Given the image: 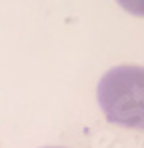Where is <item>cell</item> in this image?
Listing matches in <instances>:
<instances>
[{
	"mask_svg": "<svg viewBox=\"0 0 144 148\" xmlns=\"http://www.w3.org/2000/svg\"><path fill=\"white\" fill-rule=\"evenodd\" d=\"M118 4L131 15L144 17V0H118Z\"/></svg>",
	"mask_w": 144,
	"mask_h": 148,
	"instance_id": "obj_2",
	"label": "cell"
},
{
	"mask_svg": "<svg viewBox=\"0 0 144 148\" xmlns=\"http://www.w3.org/2000/svg\"><path fill=\"white\" fill-rule=\"evenodd\" d=\"M49 148H58V146H49Z\"/></svg>",
	"mask_w": 144,
	"mask_h": 148,
	"instance_id": "obj_3",
	"label": "cell"
},
{
	"mask_svg": "<svg viewBox=\"0 0 144 148\" xmlns=\"http://www.w3.org/2000/svg\"><path fill=\"white\" fill-rule=\"evenodd\" d=\"M97 101L109 122L144 130V68L116 66L101 77Z\"/></svg>",
	"mask_w": 144,
	"mask_h": 148,
	"instance_id": "obj_1",
	"label": "cell"
}]
</instances>
